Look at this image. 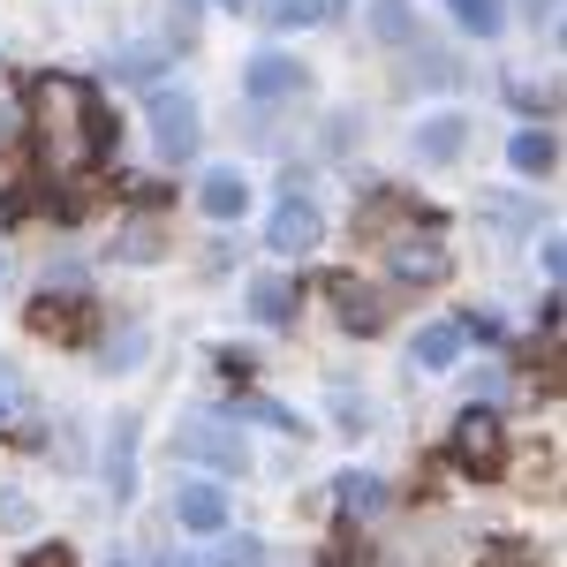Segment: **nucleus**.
Here are the masks:
<instances>
[{"label":"nucleus","mask_w":567,"mask_h":567,"mask_svg":"<svg viewBox=\"0 0 567 567\" xmlns=\"http://www.w3.org/2000/svg\"><path fill=\"white\" fill-rule=\"evenodd\" d=\"M175 446H182V454H197V462H219V470H243V439H227L219 424H189Z\"/></svg>","instance_id":"423d86ee"},{"label":"nucleus","mask_w":567,"mask_h":567,"mask_svg":"<svg viewBox=\"0 0 567 567\" xmlns=\"http://www.w3.org/2000/svg\"><path fill=\"white\" fill-rule=\"evenodd\" d=\"M454 355H462V326H424V333H416V363H424V371H446Z\"/></svg>","instance_id":"2eb2a0df"},{"label":"nucleus","mask_w":567,"mask_h":567,"mask_svg":"<svg viewBox=\"0 0 567 567\" xmlns=\"http://www.w3.org/2000/svg\"><path fill=\"white\" fill-rule=\"evenodd\" d=\"M0 416H8V386H0Z\"/></svg>","instance_id":"393cba45"},{"label":"nucleus","mask_w":567,"mask_h":567,"mask_svg":"<svg viewBox=\"0 0 567 567\" xmlns=\"http://www.w3.org/2000/svg\"><path fill=\"white\" fill-rule=\"evenodd\" d=\"M310 243H318V213H310L303 197H288L272 213V250H310Z\"/></svg>","instance_id":"9d476101"},{"label":"nucleus","mask_w":567,"mask_h":567,"mask_svg":"<svg viewBox=\"0 0 567 567\" xmlns=\"http://www.w3.org/2000/svg\"><path fill=\"white\" fill-rule=\"evenodd\" d=\"M122 258H159V227L152 219H136L130 235H122Z\"/></svg>","instance_id":"aec40b11"},{"label":"nucleus","mask_w":567,"mask_h":567,"mask_svg":"<svg viewBox=\"0 0 567 567\" xmlns=\"http://www.w3.org/2000/svg\"><path fill=\"white\" fill-rule=\"evenodd\" d=\"M318 16H326L318 0H265V23H280V31L288 23H318Z\"/></svg>","instance_id":"f3484780"},{"label":"nucleus","mask_w":567,"mask_h":567,"mask_svg":"<svg viewBox=\"0 0 567 567\" xmlns=\"http://www.w3.org/2000/svg\"><path fill=\"white\" fill-rule=\"evenodd\" d=\"M0 272H8V265H0Z\"/></svg>","instance_id":"a878e982"},{"label":"nucleus","mask_w":567,"mask_h":567,"mask_svg":"<svg viewBox=\"0 0 567 567\" xmlns=\"http://www.w3.org/2000/svg\"><path fill=\"white\" fill-rule=\"evenodd\" d=\"M0 144H8V106H0Z\"/></svg>","instance_id":"b1692460"},{"label":"nucleus","mask_w":567,"mask_h":567,"mask_svg":"<svg viewBox=\"0 0 567 567\" xmlns=\"http://www.w3.org/2000/svg\"><path fill=\"white\" fill-rule=\"evenodd\" d=\"M31 326H39V333H61V341H69V333H84V303H76V296H53V288H45L39 303H31Z\"/></svg>","instance_id":"f8f14e48"},{"label":"nucleus","mask_w":567,"mask_h":567,"mask_svg":"<svg viewBox=\"0 0 567 567\" xmlns=\"http://www.w3.org/2000/svg\"><path fill=\"white\" fill-rule=\"evenodd\" d=\"M31 136H39V159L53 175H84L106 159L114 122H106V106L84 76H39L31 84Z\"/></svg>","instance_id":"f257e3e1"},{"label":"nucleus","mask_w":567,"mask_h":567,"mask_svg":"<svg viewBox=\"0 0 567 567\" xmlns=\"http://www.w3.org/2000/svg\"><path fill=\"white\" fill-rule=\"evenodd\" d=\"M197 205H205L213 219H235L243 205H250V182L235 175V167H213V175H205V189H197Z\"/></svg>","instance_id":"1a4fd4ad"},{"label":"nucleus","mask_w":567,"mask_h":567,"mask_svg":"<svg viewBox=\"0 0 567 567\" xmlns=\"http://www.w3.org/2000/svg\"><path fill=\"white\" fill-rule=\"evenodd\" d=\"M393 272L401 280H446V250L439 243H401L393 250Z\"/></svg>","instance_id":"ddd939ff"},{"label":"nucleus","mask_w":567,"mask_h":567,"mask_svg":"<svg viewBox=\"0 0 567 567\" xmlns=\"http://www.w3.org/2000/svg\"><path fill=\"white\" fill-rule=\"evenodd\" d=\"M296 303H303V288H296V272H258V280H250V310H258L265 326H280V318H296Z\"/></svg>","instance_id":"20e7f679"},{"label":"nucleus","mask_w":567,"mask_h":567,"mask_svg":"<svg viewBox=\"0 0 567 567\" xmlns=\"http://www.w3.org/2000/svg\"><path fill=\"white\" fill-rule=\"evenodd\" d=\"M114 492H130V424L114 432Z\"/></svg>","instance_id":"4be33fe9"},{"label":"nucleus","mask_w":567,"mask_h":567,"mask_svg":"<svg viewBox=\"0 0 567 567\" xmlns=\"http://www.w3.org/2000/svg\"><path fill=\"white\" fill-rule=\"evenodd\" d=\"M175 515H182V529H205V537H213V529H227V492L189 484V492L175 499Z\"/></svg>","instance_id":"6e6552de"},{"label":"nucleus","mask_w":567,"mask_h":567,"mask_svg":"<svg viewBox=\"0 0 567 567\" xmlns=\"http://www.w3.org/2000/svg\"><path fill=\"white\" fill-rule=\"evenodd\" d=\"M326 288H333V303H341V318H349L355 333H379L386 326V310H379L371 288H355V280H326Z\"/></svg>","instance_id":"9b49d317"},{"label":"nucleus","mask_w":567,"mask_h":567,"mask_svg":"<svg viewBox=\"0 0 567 567\" xmlns=\"http://www.w3.org/2000/svg\"><path fill=\"white\" fill-rule=\"evenodd\" d=\"M371 23H379V39H409V0H379Z\"/></svg>","instance_id":"6ab92c4d"},{"label":"nucleus","mask_w":567,"mask_h":567,"mask_svg":"<svg viewBox=\"0 0 567 567\" xmlns=\"http://www.w3.org/2000/svg\"><path fill=\"white\" fill-rule=\"evenodd\" d=\"M31 567H69V553H61V545H53V553H39V560Z\"/></svg>","instance_id":"5701e85b"},{"label":"nucleus","mask_w":567,"mask_h":567,"mask_svg":"<svg viewBox=\"0 0 567 567\" xmlns=\"http://www.w3.org/2000/svg\"><path fill=\"white\" fill-rule=\"evenodd\" d=\"M454 462L477 470V477H499V462H507V432H499L492 409H462V424H454Z\"/></svg>","instance_id":"f03ea898"},{"label":"nucleus","mask_w":567,"mask_h":567,"mask_svg":"<svg viewBox=\"0 0 567 567\" xmlns=\"http://www.w3.org/2000/svg\"><path fill=\"white\" fill-rule=\"evenodd\" d=\"M462 130H470L462 114H432V122L416 130V159H424V167H446V159L462 152Z\"/></svg>","instance_id":"0eeeda50"},{"label":"nucleus","mask_w":567,"mask_h":567,"mask_svg":"<svg viewBox=\"0 0 567 567\" xmlns=\"http://www.w3.org/2000/svg\"><path fill=\"white\" fill-rule=\"evenodd\" d=\"M454 16H462V23H470L477 39H492V31L507 23V16H499V0H454Z\"/></svg>","instance_id":"dca6fc26"},{"label":"nucleus","mask_w":567,"mask_h":567,"mask_svg":"<svg viewBox=\"0 0 567 567\" xmlns=\"http://www.w3.org/2000/svg\"><path fill=\"white\" fill-rule=\"evenodd\" d=\"M341 499H349L355 515H371L379 507V477H341Z\"/></svg>","instance_id":"412c9836"},{"label":"nucleus","mask_w":567,"mask_h":567,"mask_svg":"<svg viewBox=\"0 0 567 567\" xmlns=\"http://www.w3.org/2000/svg\"><path fill=\"white\" fill-rule=\"evenodd\" d=\"M152 136H159L167 159L197 152V106H189V91H152Z\"/></svg>","instance_id":"7ed1b4c3"},{"label":"nucleus","mask_w":567,"mask_h":567,"mask_svg":"<svg viewBox=\"0 0 567 567\" xmlns=\"http://www.w3.org/2000/svg\"><path fill=\"white\" fill-rule=\"evenodd\" d=\"M553 152H560V144H553V130H523L515 144H507V159H515L523 175H553Z\"/></svg>","instance_id":"4468645a"},{"label":"nucleus","mask_w":567,"mask_h":567,"mask_svg":"<svg viewBox=\"0 0 567 567\" xmlns=\"http://www.w3.org/2000/svg\"><path fill=\"white\" fill-rule=\"evenodd\" d=\"M296 84H303V69H296L288 53H258V61L243 69V91H250V99H280V91H296Z\"/></svg>","instance_id":"39448f33"},{"label":"nucleus","mask_w":567,"mask_h":567,"mask_svg":"<svg viewBox=\"0 0 567 567\" xmlns=\"http://www.w3.org/2000/svg\"><path fill=\"white\" fill-rule=\"evenodd\" d=\"M213 567H272V560H265V545H258V537H227Z\"/></svg>","instance_id":"a211bd4d"}]
</instances>
